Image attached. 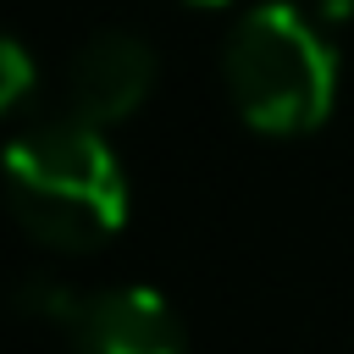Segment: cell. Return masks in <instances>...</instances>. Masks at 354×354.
Returning a JSON list of instances; mask_svg holds the SVG:
<instances>
[{
	"instance_id": "6da1fadb",
	"label": "cell",
	"mask_w": 354,
	"mask_h": 354,
	"mask_svg": "<svg viewBox=\"0 0 354 354\" xmlns=\"http://www.w3.org/2000/svg\"><path fill=\"white\" fill-rule=\"evenodd\" d=\"M6 199H11L17 227L55 254H88L111 243L127 221L122 160L105 144V127L72 111L11 138Z\"/></svg>"
},
{
	"instance_id": "7a4b0ae2",
	"label": "cell",
	"mask_w": 354,
	"mask_h": 354,
	"mask_svg": "<svg viewBox=\"0 0 354 354\" xmlns=\"http://www.w3.org/2000/svg\"><path fill=\"white\" fill-rule=\"evenodd\" d=\"M221 83L254 133L299 138L315 133L337 105V50L321 22H310V11L266 0L227 28Z\"/></svg>"
},
{
	"instance_id": "3957f363",
	"label": "cell",
	"mask_w": 354,
	"mask_h": 354,
	"mask_svg": "<svg viewBox=\"0 0 354 354\" xmlns=\"http://www.w3.org/2000/svg\"><path fill=\"white\" fill-rule=\"evenodd\" d=\"M155 72H160V61H155L149 39H138L127 28H105V33L83 39L66 66V111L94 127H116L149 100Z\"/></svg>"
},
{
	"instance_id": "277c9868",
	"label": "cell",
	"mask_w": 354,
	"mask_h": 354,
	"mask_svg": "<svg viewBox=\"0 0 354 354\" xmlns=\"http://www.w3.org/2000/svg\"><path fill=\"white\" fill-rule=\"evenodd\" d=\"M72 354H183V321L155 288H105L66 321Z\"/></svg>"
},
{
	"instance_id": "5b68a950",
	"label": "cell",
	"mask_w": 354,
	"mask_h": 354,
	"mask_svg": "<svg viewBox=\"0 0 354 354\" xmlns=\"http://www.w3.org/2000/svg\"><path fill=\"white\" fill-rule=\"evenodd\" d=\"M77 304H83V293H72L61 277H28L22 288H17V310L22 315H33V321H72L77 315Z\"/></svg>"
},
{
	"instance_id": "8992f818",
	"label": "cell",
	"mask_w": 354,
	"mask_h": 354,
	"mask_svg": "<svg viewBox=\"0 0 354 354\" xmlns=\"http://www.w3.org/2000/svg\"><path fill=\"white\" fill-rule=\"evenodd\" d=\"M39 72H33V55L22 50V39H6L0 44V111H22V100L33 94Z\"/></svg>"
},
{
	"instance_id": "52a82bcc",
	"label": "cell",
	"mask_w": 354,
	"mask_h": 354,
	"mask_svg": "<svg viewBox=\"0 0 354 354\" xmlns=\"http://www.w3.org/2000/svg\"><path fill=\"white\" fill-rule=\"evenodd\" d=\"M321 22H354V0H315Z\"/></svg>"
},
{
	"instance_id": "ba28073f",
	"label": "cell",
	"mask_w": 354,
	"mask_h": 354,
	"mask_svg": "<svg viewBox=\"0 0 354 354\" xmlns=\"http://www.w3.org/2000/svg\"><path fill=\"white\" fill-rule=\"evenodd\" d=\"M183 6H194V11H221V6H232V0H183Z\"/></svg>"
}]
</instances>
